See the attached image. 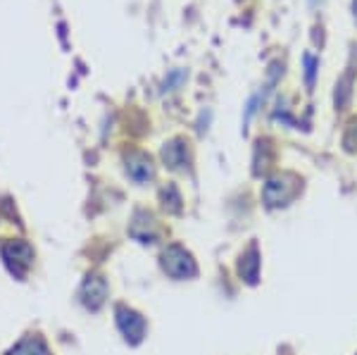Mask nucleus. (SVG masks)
I'll return each mask as SVG.
<instances>
[{
  "label": "nucleus",
  "instance_id": "nucleus-1",
  "mask_svg": "<svg viewBox=\"0 0 357 355\" xmlns=\"http://www.w3.org/2000/svg\"><path fill=\"white\" fill-rule=\"evenodd\" d=\"M162 267L169 277L174 279H188L198 274V267H195V260L188 250H183L181 246H169V248L162 253Z\"/></svg>",
  "mask_w": 357,
  "mask_h": 355
},
{
  "label": "nucleus",
  "instance_id": "nucleus-2",
  "mask_svg": "<svg viewBox=\"0 0 357 355\" xmlns=\"http://www.w3.org/2000/svg\"><path fill=\"white\" fill-rule=\"evenodd\" d=\"M3 260L15 277H24L29 272V267H31L33 250H31V246L24 241H8L3 246Z\"/></svg>",
  "mask_w": 357,
  "mask_h": 355
},
{
  "label": "nucleus",
  "instance_id": "nucleus-3",
  "mask_svg": "<svg viewBox=\"0 0 357 355\" xmlns=\"http://www.w3.org/2000/svg\"><path fill=\"white\" fill-rule=\"evenodd\" d=\"M117 324L122 329V334L126 336V341L131 343H138L143 339V334H146V319L126 305L117 308Z\"/></svg>",
  "mask_w": 357,
  "mask_h": 355
},
{
  "label": "nucleus",
  "instance_id": "nucleus-4",
  "mask_svg": "<svg viewBox=\"0 0 357 355\" xmlns=\"http://www.w3.org/2000/svg\"><path fill=\"white\" fill-rule=\"evenodd\" d=\"M82 299L86 303V308L91 310H98V308L105 303L107 299V284L102 277H89L84 282V289H82Z\"/></svg>",
  "mask_w": 357,
  "mask_h": 355
},
{
  "label": "nucleus",
  "instance_id": "nucleus-5",
  "mask_svg": "<svg viewBox=\"0 0 357 355\" xmlns=\"http://www.w3.org/2000/svg\"><path fill=\"white\" fill-rule=\"evenodd\" d=\"M264 198H267L269 205H286L293 198V188L284 184V179H272L264 186Z\"/></svg>",
  "mask_w": 357,
  "mask_h": 355
},
{
  "label": "nucleus",
  "instance_id": "nucleus-6",
  "mask_svg": "<svg viewBox=\"0 0 357 355\" xmlns=\"http://www.w3.org/2000/svg\"><path fill=\"white\" fill-rule=\"evenodd\" d=\"M8 355H50V353L43 339H38V336H26V339H22Z\"/></svg>",
  "mask_w": 357,
  "mask_h": 355
},
{
  "label": "nucleus",
  "instance_id": "nucleus-7",
  "mask_svg": "<svg viewBox=\"0 0 357 355\" xmlns=\"http://www.w3.org/2000/svg\"><path fill=\"white\" fill-rule=\"evenodd\" d=\"M129 174L134 176L136 181H146L153 176V165L146 156H134L129 160Z\"/></svg>",
  "mask_w": 357,
  "mask_h": 355
},
{
  "label": "nucleus",
  "instance_id": "nucleus-8",
  "mask_svg": "<svg viewBox=\"0 0 357 355\" xmlns=\"http://www.w3.org/2000/svg\"><path fill=\"white\" fill-rule=\"evenodd\" d=\"M355 13H357V3H355Z\"/></svg>",
  "mask_w": 357,
  "mask_h": 355
}]
</instances>
